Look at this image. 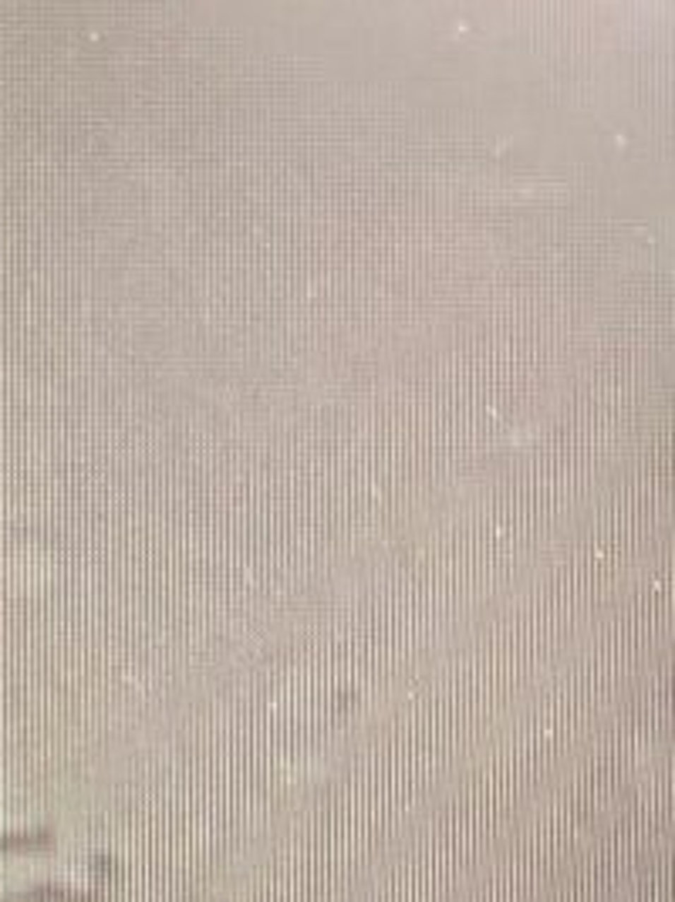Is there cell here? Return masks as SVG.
<instances>
[{
	"label": "cell",
	"instance_id": "obj_3",
	"mask_svg": "<svg viewBox=\"0 0 675 902\" xmlns=\"http://www.w3.org/2000/svg\"><path fill=\"white\" fill-rule=\"evenodd\" d=\"M92 869H95V875H102V879H115V875L122 872L119 865H115V862H112V858H105V855H95V858H92Z\"/></svg>",
	"mask_w": 675,
	"mask_h": 902
},
{
	"label": "cell",
	"instance_id": "obj_2",
	"mask_svg": "<svg viewBox=\"0 0 675 902\" xmlns=\"http://www.w3.org/2000/svg\"><path fill=\"white\" fill-rule=\"evenodd\" d=\"M51 845V831H31V835H0V852L14 848V852H31V848H47Z\"/></svg>",
	"mask_w": 675,
	"mask_h": 902
},
{
	"label": "cell",
	"instance_id": "obj_1",
	"mask_svg": "<svg viewBox=\"0 0 675 902\" xmlns=\"http://www.w3.org/2000/svg\"><path fill=\"white\" fill-rule=\"evenodd\" d=\"M20 902H102V896H92V892H71V889H58V886H44V889H34L31 896H24Z\"/></svg>",
	"mask_w": 675,
	"mask_h": 902
}]
</instances>
